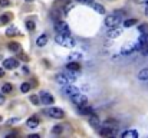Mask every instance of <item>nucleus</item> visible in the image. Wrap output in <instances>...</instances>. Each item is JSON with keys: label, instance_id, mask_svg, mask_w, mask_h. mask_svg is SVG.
I'll list each match as a JSON object with an SVG mask.
<instances>
[{"label": "nucleus", "instance_id": "nucleus-1", "mask_svg": "<svg viewBox=\"0 0 148 138\" xmlns=\"http://www.w3.org/2000/svg\"><path fill=\"white\" fill-rule=\"evenodd\" d=\"M55 42H56L58 45L65 46V47H73V46H75V41L72 39V36H66V35H60V33L56 35Z\"/></svg>", "mask_w": 148, "mask_h": 138}, {"label": "nucleus", "instance_id": "nucleus-2", "mask_svg": "<svg viewBox=\"0 0 148 138\" xmlns=\"http://www.w3.org/2000/svg\"><path fill=\"white\" fill-rule=\"evenodd\" d=\"M121 23V14L115 13V14H108L105 17V26L106 27H115Z\"/></svg>", "mask_w": 148, "mask_h": 138}, {"label": "nucleus", "instance_id": "nucleus-3", "mask_svg": "<svg viewBox=\"0 0 148 138\" xmlns=\"http://www.w3.org/2000/svg\"><path fill=\"white\" fill-rule=\"evenodd\" d=\"M55 29H56V32L60 33V35L71 36V29H69L68 23H65V22H62V20H58V22L55 23Z\"/></svg>", "mask_w": 148, "mask_h": 138}, {"label": "nucleus", "instance_id": "nucleus-4", "mask_svg": "<svg viewBox=\"0 0 148 138\" xmlns=\"http://www.w3.org/2000/svg\"><path fill=\"white\" fill-rule=\"evenodd\" d=\"M71 99H72V102L79 108V106H84V105H88V96L86 95H84V93H76V95H73V96H71Z\"/></svg>", "mask_w": 148, "mask_h": 138}, {"label": "nucleus", "instance_id": "nucleus-5", "mask_svg": "<svg viewBox=\"0 0 148 138\" xmlns=\"http://www.w3.org/2000/svg\"><path fill=\"white\" fill-rule=\"evenodd\" d=\"M48 115L52 117V118H55V119H60V118L65 117V112H63V109H60V108L50 106L49 109H48Z\"/></svg>", "mask_w": 148, "mask_h": 138}, {"label": "nucleus", "instance_id": "nucleus-6", "mask_svg": "<svg viewBox=\"0 0 148 138\" xmlns=\"http://www.w3.org/2000/svg\"><path fill=\"white\" fill-rule=\"evenodd\" d=\"M56 82L59 84V85H69V84H72L73 82V79L68 75V72L66 73H59L58 76H56Z\"/></svg>", "mask_w": 148, "mask_h": 138}, {"label": "nucleus", "instance_id": "nucleus-7", "mask_svg": "<svg viewBox=\"0 0 148 138\" xmlns=\"http://www.w3.org/2000/svg\"><path fill=\"white\" fill-rule=\"evenodd\" d=\"M121 35H122V27L115 26V27H109V30H108V33H106V38H108V39H116V38H119Z\"/></svg>", "mask_w": 148, "mask_h": 138}, {"label": "nucleus", "instance_id": "nucleus-8", "mask_svg": "<svg viewBox=\"0 0 148 138\" xmlns=\"http://www.w3.org/2000/svg\"><path fill=\"white\" fill-rule=\"evenodd\" d=\"M40 99H42V104L43 105H48V106L55 102V98L52 96V93H49V92H46V91L40 92Z\"/></svg>", "mask_w": 148, "mask_h": 138}, {"label": "nucleus", "instance_id": "nucleus-9", "mask_svg": "<svg viewBox=\"0 0 148 138\" xmlns=\"http://www.w3.org/2000/svg\"><path fill=\"white\" fill-rule=\"evenodd\" d=\"M3 66H4L6 69H14V68H17V66H19V60H17V59H14V58L4 59V60H3Z\"/></svg>", "mask_w": 148, "mask_h": 138}, {"label": "nucleus", "instance_id": "nucleus-10", "mask_svg": "<svg viewBox=\"0 0 148 138\" xmlns=\"http://www.w3.org/2000/svg\"><path fill=\"white\" fill-rule=\"evenodd\" d=\"M63 92H65V95H68V96H73V95L79 93V88H76L75 85L69 84V85H65V88H63Z\"/></svg>", "mask_w": 148, "mask_h": 138}, {"label": "nucleus", "instance_id": "nucleus-11", "mask_svg": "<svg viewBox=\"0 0 148 138\" xmlns=\"http://www.w3.org/2000/svg\"><path fill=\"white\" fill-rule=\"evenodd\" d=\"M99 134H101L102 137H111V135H116V131H114V130H112V127L105 125L103 128H101V130H99Z\"/></svg>", "mask_w": 148, "mask_h": 138}, {"label": "nucleus", "instance_id": "nucleus-12", "mask_svg": "<svg viewBox=\"0 0 148 138\" xmlns=\"http://www.w3.org/2000/svg\"><path fill=\"white\" fill-rule=\"evenodd\" d=\"M78 111H79V114H82V115H89V117L95 114L94 108H92V106H89V105H84V106H79V108H78Z\"/></svg>", "mask_w": 148, "mask_h": 138}, {"label": "nucleus", "instance_id": "nucleus-13", "mask_svg": "<svg viewBox=\"0 0 148 138\" xmlns=\"http://www.w3.org/2000/svg\"><path fill=\"white\" fill-rule=\"evenodd\" d=\"M48 41H49V38H48V35H40L39 38H38V41H36V45L39 46V47H42V46H45L48 43Z\"/></svg>", "mask_w": 148, "mask_h": 138}, {"label": "nucleus", "instance_id": "nucleus-14", "mask_svg": "<svg viewBox=\"0 0 148 138\" xmlns=\"http://www.w3.org/2000/svg\"><path fill=\"white\" fill-rule=\"evenodd\" d=\"M38 125H39L38 117H30V118L27 119V127H29V128H38Z\"/></svg>", "mask_w": 148, "mask_h": 138}, {"label": "nucleus", "instance_id": "nucleus-15", "mask_svg": "<svg viewBox=\"0 0 148 138\" xmlns=\"http://www.w3.org/2000/svg\"><path fill=\"white\" fill-rule=\"evenodd\" d=\"M121 137L122 138H137L138 137V133L134 131V130H128V131H124L121 134Z\"/></svg>", "mask_w": 148, "mask_h": 138}, {"label": "nucleus", "instance_id": "nucleus-16", "mask_svg": "<svg viewBox=\"0 0 148 138\" xmlns=\"http://www.w3.org/2000/svg\"><path fill=\"white\" fill-rule=\"evenodd\" d=\"M138 79L140 81H148V68H144V69H141L140 72H138Z\"/></svg>", "mask_w": 148, "mask_h": 138}, {"label": "nucleus", "instance_id": "nucleus-17", "mask_svg": "<svg viewBox=\"0 0 148 138\" xmlns=\"http://www.w3.org/2000/svg\"><path fill=\"white\" fill-rule=\"evenodd\" d=\"M66 69L73 71V72H78V71L81 69V65H79L78 62H71V63H68V65H66Z\"/></svg>", "mask_w": 148, "mask_h": 138}, {"label": "nucleus", "instance_id": "nucleus-18", "mask_svg": "<svg viewBox=\"0 0 148 138\" xmlns=\"http://www.w3.org/2000/svg\"><path fill=\"white\" fill-rule=\"evenodd\" d=\"M92 9L95 12H98L99 14H105V7L102 4H99V3H92Z\"/></svg>", "mask_w": 148, "mask_h": 138}, {"label": "nucleus", "instance_id": "nucleus-19", "mask_svg": "<svg viewBox=\"0 0 148 138\" xmlns=\"http://www.w3.org/2000/svg\"><path fill=\"white\" fill-rule=\"evenodd\" d=\"M89 124L92 125V127H99V124H101V121H99V118L94 114V115H91V118H89Z\"/></svg>", "mask_w": 148, "mask_h": 138}, {"label": "nucleus", "instance_id": "nucleus-20", "mask_svg": "<svg viewBox=\"0 0 148 138\" xmlns=\"http://www.w3.org/2000/svg\"><path fill=\"white\" fill-rule=\"evenodd\" d=\"M7 46L12 52H20V43H17V42H10Z\"/></svg>", "mask_w": 148, "mask_h": 138}, {"label": "nucleus", "instance_id": "nucleus-21", "mask_svg": "<svg viewBox=\"0 0 148 138\" xmlns=\"http://www.w3.org/2000/svg\"><path fill=\"white\" fill-rule=\"evenodd\" d=\"M137 23H138L137 19H127V20L124 22V27H132V26H135Z\"/></svg>", "mask_w": 148, "mask_h": 138}, {"label": "nucleus", "instance_id": "nucleus-22", "mask_svg": "<svg viewBox=\"0 0 148 138\" xmlns=\"http://www.w3.org/2000/svg\"><path fill=\"white\" fill-rule=\"evenodd\" d=\"M17 33H19V30H17L14 26H12V27H9V29L6 30V36H9V38H12V36L17 35Z\"/></svg>", "mask_w": 148, "mask_h": 138}, {"label": "nucleus", "instance_id": "nucleus-23", "mask_svg": "<svg viewBox=\"0 0 148 138\" xmlns=\"http://www.w3.org/2000/svg\"><path fill=\"white\" fill-rule=\"evenodd\" d=\"M12 91H13V87L10 84H3V87H1V92L3 93H10Z\"/></svg>", "mask_w": 148, "mask_h": 138}, {"label": "nucleus", "instance_id": "nucleus-24", "mask_svg": "<svg viewBox=\"0 0 148 138\" xmlns=\"http://www.w3.org/2000/svg\"><path fill=\"white\" fill-rule=\"evenodd\" d=\"M30 102H33V105H40L42 104V99L38 95H32L30 96Z\"/></svg>", "mask_w": 148, "mask_h": 138}, {"label": "nucleus", "instance_id": "nucleus-25", "mask_svg": "<svg viewBox=\"0 0 148 138\" xmlns=\"http://www.w3.org/2000/svg\"><path fill=\"white\" fill-rule=\"evenodd\" d=\"M62 131H63V127H62V125H55V127L52 128V133H53V134H62Z\"/></svg>", "mask_w": 148, "mask_h": 138}, {"label": "nucleus", "instance_id": "nucleus-26", "mask_svg": "<svg viewBox=\"0 0 148 138\" xmlns=\"http://www.w3.org/2000/svg\"><path fill=\"white\" fill-rule=\"evenodd\" d=\"M20 91L25 92V93H26V92H29L30 91V84H27V82L22 84V85H20Z\"/></svg>", "mask_w": 148, "mask_h": 138}, {"label": "nucleus", "instance_id": "nucleus-27", "mask_svg": "<svg viewBox=\"0 0 148 138\" xmlns=\"http://www.w3.org/2000/svg\"><path fill=\"white\" fill-rule=\"evenodd\" d=\"M9 20H10V17H9L7 14L0 16V25H6V23H9Z\"/></svg>", "mask_w": 148, "mask_h": 138}, {"label": "nucleus", "instance_id": "nucleus-28", "mask_svg": "<svg viewBox=\"0 0 148 138\" xmlns=\"http://www.w3.org/2000/svg\"><path fill=\"white\" fill-rule=\"evenodd\" d=\"M26 27H27L29 30H33V29H35V22H32V20H27V22H26Z\"/></svg>", "mask_w": 148, "mask_h": 138}, {"label": "nucleus", "instance_id": "nucleus-29", "mask_svg": "<svg viewBox=\"0 0 148 138\" xmlns=\"http://www.w3.org/2000/svg\"><path fill=\"white\" fill-rule=\"evenodd\" d=\"M71 9H72V3H68V4L65 6V9H63V14H68Z\"/></svg>", "mask_w": 148, "mask_h": 138}, {"label": "nucleus", "instance_id": "nucleus-30", "mask_svg": "<svg viewBox=\"0 0 148 138\" xmlns=\"http://www.w3.org/2000/svg\"><path fill=\"white\" fill-rule=\"evenodd\" d=\"M9 4H10L9 0H0V6H1V7H6V6H9Z\"/></svg>", "mask_w": 148, "mask_h": 138}, {"label": "nucleus", "instance_id": "nucleus-31", "mask_svg": "<svg viewBox=\"0 0 148 138\" xmlns=\"http://www.w3.org/2000/svg\"><path fill=\"white\" fill-rule=\"evenodd\" d=\"M69 58H71V59H78V58H81V53H73V55H71Z\"/></svg>", "mask_w": 148, "mask_h": 138}, {"label": "nucleus", "instance_id": "nucleus-32", "mask_svg": "<svg viewBox=\"0 0 148 138\" xmlns=\"http://www.w3.org/2000/svg\"><path fill=\"white\" fill-rule=\"evenodd\" d=\"M20 59H22V60H29V56L25 55V53H22V55H20Z\"/></svg>", "mask_w": 148, "mask_h": 138}, {"label": "nucleus", "instance_id": "nucleus-33", "mask_svg": "<svg viewBox=\"0 0 148 138\" xmlns=\"http://www.w3.org/2000/svg\"><path fill=\"white\" fill-rule=\"evenodd\" d=\"M76 1H79V3H86V4H92V0H76Z\"/></svg>", "mask_w": 148, "mask_h": 138}, {"label": "nucleus", "instance_id": "nucleus-34", "mask_svg": "<svg viewBox=\"0 0 148 138\" xmlns=\"http://www.w3.org/2000/svg\"><path fill=\"white\" fill-rule=\"evenodd\" d=\"M1 104H4V96H3V93L0 92V105H1Z\"/></svg>", "mask_w": 148, "mask_h": 138}, {"label": "nucleus", "instance_id": "nucleus-35", "mask_svg": "<svg viewBox=\"0 0 148 138\" xmlns=\"http://www.w3.org/2000/svg\"><path fill=\"white\" fill-rule=\"evenodd\" d=\"M29 137L30 138H39V134H30Z\"/></svg>", "mask_w": 148, "mask_h": 138}, {"label": "nucleus", "instance_id": "nucleus-36", "mask_svg": "<svg viewBox=\"0 0 148 138\" xmlns=\"http://www.w3.org/2000/svg\"><path fill=\"white\" fill-rule=\"evenodd\" d=\"M23 72H26V73H29V68H27V66H25V68H23Z\"/></svg>", "mask_w": 148, "mask_h": 138}, {"label": "nucleus", "instance_id": "nucleus-37", "mask_svg": "<svg viewBox=\"0 0 148 138\" xmlns=\"http://www.w3.org/2000/svg\"><path fill=\"white\" fill-rule=\"evenodd\" d=\"M3 75H4V71H3V69H1V68H0V78H1V76H3Z\"/></svg>", "mask_w": 148, "mask_h": 138}, {"label": "nucleus", "instance_id": "nucleus-38", "mask_svg": "<svg viewBox=\"0 0 148 138\" xmlns=\"http://www.w3.org/2000/svg\"><path fill=\"white\" fill-rule=\"evenodd\" d=\"M138 3H145V1H148V0H137Z\"/></svg>", "mask_w": 148, "mask_h": 138}, {"label": "nucleus", "instance_id": "nucleus-39", "mask_svg": "<svg viewBox=\"0 0 148 138\" xmlns=\"http://www.w3.org/2000/svg\"><path fill=\"white\" fill-rule=\"evenodd\" d=\"M145 14L148 16V6H147V9H145Z\"/></svg>", "mask_w": 148, "mask_h": 138}, {"label": "nucleus", "instance_id": "nucleus-40", "mask_svg": "<svg viewBox=\"0 0 148 138\" xmlns=\"http://www.w3.org/2000/svg\"><path fill=\"white\" fill-rule=\"evenodd\" d=\"M26 1H33V0H26Z\"/></svg>", "mask_w": 148, "mask_h": 138}]
</instances>
